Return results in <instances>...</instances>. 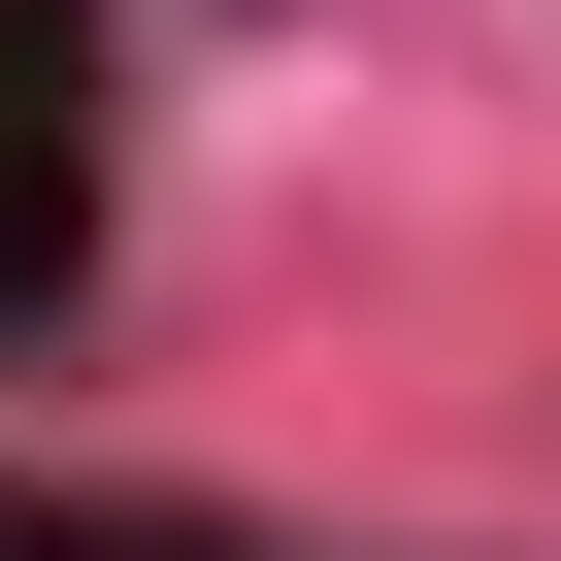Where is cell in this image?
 Listing matches in <instances>:
<instances>
[{
  "instance_id": "obj_1",
  "label": "cell",
  "mask_w": 561,
  "mask_h": 561,
  "mask_svg": "<svg viewBox=\"0 0 561 561\" xmlns=\"http://www.w3.org/2000/svg\"><path fill=\"white\" fill-rule=\"evenodd\" d=\"M67 231H100V67L0 0V298H67Z\"/></svg>"
}]
</instances>
